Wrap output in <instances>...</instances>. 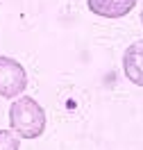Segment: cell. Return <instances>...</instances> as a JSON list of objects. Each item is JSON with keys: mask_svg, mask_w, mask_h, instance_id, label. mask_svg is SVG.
I'll use <instances>...</instances> for the list:
<instances>
[{"mask_svg": "<svg viewBox=\"0 0 143 150\" xmlns=\"http://www.w3.org/2000/svg\"><path fill=\"white\" fill-rule=\"evenodd\" d=\"M141 23H143V11H141Z\"/></svg>", "mask_w": 143, "mask_h": 150, "instance_id": "6", "label": "cell"}, {"mask_svg": "<svg viewBox=\"0 0 143 150\" xmlns=\"http://www.w3.org/2000/svg\"><path fill=\"white\" fill-rule=\"evenodd\" d=\"M123 71L127 80L136 86H143V39L134 41L123 55Z\"/></svg>", "mask_w": 143, "mask_h": 150, "instance_id": "3", "label": "cell"}, {"mask_svg": "<svg viewBox=\"0 0 143 150\" xmlns=\"http://www.w3.org/2000/svg\"><path fill=\"white\" fill-rule=\"evenodd\" d=\"M0 150H18V137L11 130H0Z\"/></svg>", "mask_w": 143, "mask_h": 150, "instance_id": "5", "label": "cell"}, {"mask_svg": "<svg viewBox=\"0 0 143 150\" xmlns=\"http://www.w3.org/2000/svg\"><path fill=\"white\" fill-rule=\"evenodd\" d=\"M9 127L18 139H39L46 130L43 107L30 96L16 98L9 107Z\"/></svg>", "mask_w": 143, "mask_h": 150, "instance_id": "1", "label": "cell"}, {"mask_svg": "<svg viewBox=\"0 0 143 150\" xmlns=\"http://www.w3.org/2000/svg\"><path fill=\"white\" fill-rule=\"evenodd\" d=\"M27 86V73L23 64L11 57H0V98H16Z\"/></svg>", "mask_w": 143, "mask_h": 150, "instance_id": "2", "label": "cell"}, {"mask_svg": "<svg viewBox=\"0 0 143 150\" xmlns=\"http://www.w3.org/2000/svg\"><path fill=\"white\" fill-rule=\"evenodd\" d=\"M89 9L102 18H123L136 7V0H86Z\"/></svg>", "mask_w": 143, "mask_h": 150, "instance_id": "4", "label": "cell"}]
</instances>
